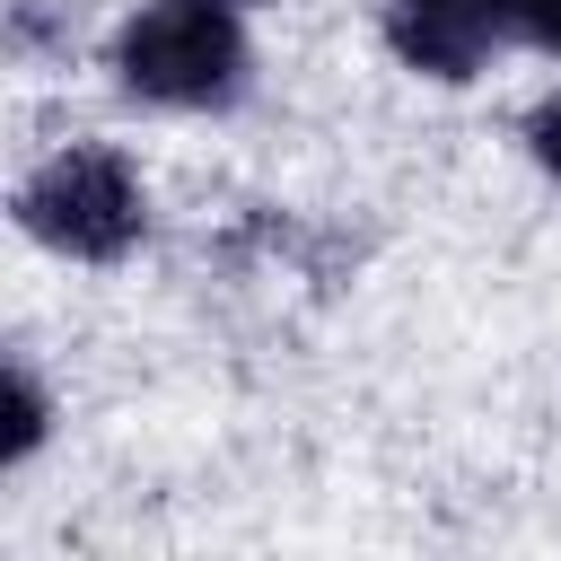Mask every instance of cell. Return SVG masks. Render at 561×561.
Listing matches in <instances>:
<instances>
[{
  "mask_svg": "<svg viewBox=\"0 0 561 561\" xmlns=\"http://www.w3.org/2000/svg\"><path fill=\"white\" fill-rule=\"evenodd\" d=\"M114 88L158 114H228L254 88L245 0H140L105 53Z\"/></svg>",
  "mask_w": 561,
  "mask_h": 561,
  "instance_id": "obj_1",
  "label": "cell"
},
{
  "mask_svg": "<svg viewBox=\"0 0 561 561\" xmlns=\"http://www.w3.org/2000/svg\"><path fill=\"white\" fill-rule=\"evenodd\" d=\"M18 228L61 263H123L149 237V184L114 140H70L18 175Z\"/></svg>",
  "mask_w": 561,
  "mask_h": 561,
  "instance_id": "obj_2",
  "label": "cell"
},
{
  "mask_svg": "<svg viewBox=\"0 0 561 561\" xmlns=\"http://www.w3.org/2000/svg\"><path fill=\"white\" fill-rule=\"evenodd\" d=\"M491 18H500L508 53H552L561 61V0H491Z\"/></svg>",
  "mask_w": 561,
  "mask_h": 561,
  "instance_id": "obj_5",
  "label": "cell"
},
{
  "mask_svg": "<svg viewBox=\"0 0 561 561\" xmlns=\"http://www.w3.org/2000/svg\"><path fill=\"white\" fill-rule=\"evenodd\" d=\"M44 438H53V394L26 359H9V377H0V465L26 473L44 456Z\"/></svg>",
  "mask_w": 561,
  "mask_h": 561,
  "instance_id": "obj_4",
  "label": "cell"
},
{
  "mask_svg": "<svg viewBox=\"0 0 561 561\" xmlns=\"http://www.w3.org/2000/svg\"><path fill=\"white\" fill-rule=\"evenodd\" d=\"M517 140H526V158H535V167L561 184V96H543V105L517 123Z\"/></svg>",
  "mask_w": 561,
  "mask_h": 561,
  "instance_id": "obj_6",
  "label": "cell"
},
{
  "mask_svg": "<svg viewBox=\"0 0 561 561\" xmlns=\"http://www.w3.org/2000/svg\"><path fill=\"white\" fill-rule=\"evenodd\" d=\"M377 35L412 79H438V88L482 79L491 53H508L491 0H377Z\"/></svg>",
  "mask_w": 561,
  "mask_h": 561,
  "instance_id": "obj_3",
  "label": "cell"
}]
</instances>
